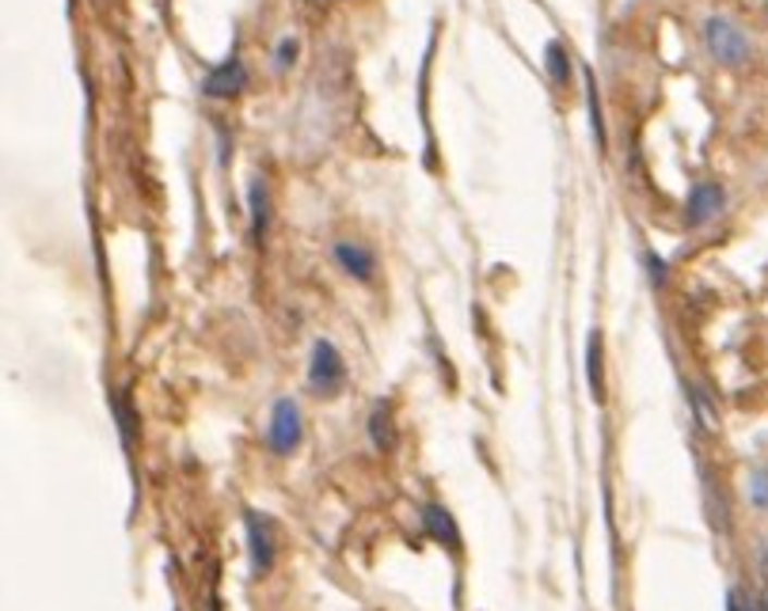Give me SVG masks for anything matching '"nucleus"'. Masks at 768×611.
Segmentation results:
<instances>
[{
  "instance_id": "nucleus-14",
  "label": "nucleus",
  "mask_w": 768,
  "mask_h": 611,
  "mask_svg": "<svg viewBox=\"0 0 768 611\" xmlns=\"http://www.w3.org/2000/svg\"><path fill=\"white\" fill-rule=\"evenodd\" d=\"M750 498H754L757 509L768 513V471H754V478H750Z\"/></svg>"
},
{
  "instance_id": "nucleus-15",
  "label": "nucleus",
  "mask_w": 768,
  "mask_h": 611,
  "mask_svg": "<svg viewBox=\"0 0 768 611\" xmlns=\"http://www.w3.org/2000/svg\"><path fill=\"white\" fill-rule=\"evenodd\" d=\"M294 61H297V38H282L278 50H274V68H278V73H286Z\"/></svg>"
},
{
  "instance_id": "nucleus-10",
  "label": "nucleus",
  "mask_w": 768,
  "mask_h": 611,
  "mask_svg": "<svg viewBox=\"0 0 768 611\" xmlns=\"http://www.w3.org/2000/svg\"><path fill=\"white\" fill-rule=\"evenodd\" d=\"M370 437H373V445L384 448V452H388V448L396 445V429H392V407H388V403H377V407H373V414H370Z\"/></svg>"
},
{
  "instance_id": "nucleus-6",
  "label": "nucleus",
  "mask_w": 768,
  "mask_h": 611,
  "mask_svg": "<svg viewBox=\"0 0 768 611\" xmlns=\"http://www.w3.org/2000/svg\"><path fill=\"white\" fill-rule=\"evenodd\" d=\"M719 213H723V187H716V183H701V187H693V195H689V202H685L689 228H704V224L716 221Z\"/></svg>"
},
{
  "instance_id": "nucleus-12",
  "label": "nucleus",
  "mask_w": 768,
  "mask_h": 611,
  "mask_svg": "<svg viewBox=\"0 0 768 611\" xmlns=\"http://www.w3.org/2000/svg\"><path fill=\"white\" fill-rule=\"evenodd\" d=\"M544 65H548V76L556 84L571 80V53H567L563 42H548V50H544Z\"/></svg>"
},
{
  "instance_id": "nucleus-7",
  "label": "nucleus",
  "mask_w": 768,
  "mask_h": 611,
  "mask_svg": "<svg viewBox=\"0 0 768 611\" xmlns=\"http://www.w3.org/2000/svg\"><path fill=\"white\" fill-rule=\"evenodd\" d=\"M332 254H335V262H339L343 274H350L355 282H373V274H377V259H373L370 247L350 244V239H339Z\"/></svg>"
},
{
  "instance_id": "nucleus-5",
  "label": "nucleus",
  "mask_w": 768,
  "mask_h": 611,
  "mask_svg": "<svg viewBox=\"0 0 768 611\" xmlns=\"http://www.w3.org/2000/svg\"><path fill=\"white\" fill-rule=\"evenodd\" d=\"M244 88H248V68L240 58H228L225 65L210 68V76L202 80V91L210 99H236Z\"/></svg>"
},
{
  "instance_id": "nucleus-4",
  "label": "nucleus",
  "mask_w": 768,
  "mask_h": 611,
  "mask_svg": "<svg viewBox=\"0 0 768 611\" xmlns=\"http://www.w3.org/2000/svg\"><path fill=\"white\" fill-rule=\"evenodd\" d=\"M244 524H248V554H251V574L267 577L274 570V528L263 513L248 509L244 513Z\"/></svg>"
},
{
  "instance_id": "nucleus-9",
  "label": "nucleus",
  "mask_w": 768,
  "mask_h": 611,
  "mask_svg": "<svg viewBox=\"0 0 768 611\" xmlns=\"http://www.w3.org/2000/svg\"><path fill=\"white\" fill-rule=\"evenodd\" d=\"M267 224H271V195H267V183L256 179L251 183V236H256V244H263Z\"/></svg>"
},
{
  "instance_id": "nucleus-11",
  "label": "nucleus",
  "mask_w": 768,
  "mask_h": 611,
  "mask_svg": "<svg viewBox=\"0 0 768 611\" xmlns=\"http://www.w3.org/2000/svg\"><path fill=\"white\" fill-rule=\"evenodd\" d=\"M586 373H590V391L594 399L605 396V369H602V335H590V350H586Z\"/></svg>"
},
{
  "instance_id": "nucleus-1",
  "label": "nucleus",
  "mask_w": 768,
  "mask_h": 611,
  "mask_svg": "<svg viewBox=\"0 0 768 611\" xmlns=\"http://www.w3.org/2000/svg\"><path fill=\"white\" fill-rule=\"evenodd\" d=\"M704 46H708L711 58H716L719 65H727V68H739V65H746L750 61V38L742 35L731 20H723V15L704 20Z\"/></svg>"
},
{
  "instance_id": "nucleus-16",
  "label": "nucleus",
  "mask_w": 768,
  "mask_h": 611,
  "mask_svg": "<svg viewBox=\"0 0 768 611\" xmlns=\"http://www.w3.org/2000/svg\"><path fill=\"white\" fill-rule=\"evenodd\" d=\"M693 407H696V417H701L704 429H716V425H719V414L708 407V399H704V391H696V388H693Z\"/></svg>"
},
{
  "instance_id": "nucleus-18",
  "label": "nucleus",
  "mask_w": 768,
  "mask_h": 611,
  "mask_svg": "<svg viewBox=\"0 0 768 611\" xmlns=\"http://www.w3.org/2000/svg\"><path fill=\"white\" fill-rule=\"evenodd\" d=\"M727 604H731V611H757V600L750 597V593H742V589H731Z\"/></svg>"
},
{
  "instance_id": "nucleus-13",
  "label": "nucleus",
  "mask_w": 768,
  "mask_h": 611,
  "mask_svg": "<svg viewBox=\"0 0 768 611\" xmlns=\"http://www.w3.org/2000/svg\"><path fill=\"white\" fill-rule=\"evenodd\" d=\"M114 417H119L122 445H126V452H129V448H134V437H137V433H134V410H129V399L122 396V391L114 396Z\"/></svg>"
},
{
  "instance_id": "nucleus-3",
  "label": "nucleus",
  "mask_w": 768,
  "mask_h": 611,
  "mask_svg": "<svg viewBox=\"0 0 768 611\" xmlns=\"http://www.w3.org/2000/svg\"><path fill=\"white\" fill-rule=\"evenodd\" d=\"M305 437V422H301V407L294 399H278L271 410V429H267V440L278 456H289Z\"/></svg>"
},
{
  "instance_id": "nucleus-19",
  "label": "nucleus",
  "mask_w": 768,
  "mask_h": 611,
  "mask_svg": "<svg viewBox=\"0 0 768 611\" xmlns=\"http://www.w3.org/2000/svg\"><path fill=\"white\" fill-rule=\"evenodd\" d=\"M757 611H768V593H765L761 600H757Z\"/></svg>"
},
{
  "instance_id": "nucleus-17",
  "label": "nucleus",
  "mask_w": 768,
  "mask_h": 611,
  "mask_svg": "<svg viewBox=\"0 0 768 611\" xmlns=\"http://www.w3.org/2000/svg\"><path fill=\"white\" fill-rule=\"evenodd\" d=\"M643 262H647V274H651V282H655V289H662L666 285V262L658 259V254H647Z\"/></svg>"
},
{
  "instance_id": "nucleus-8",
  "label": "nucleus",
  "mask_w": 768,
  "mask_h": 611,
  "mask_svg": "<svg viewBox=\"0 0 768 611\" xmlns=\"http://www.w3.org/2000/svg\"><path fill=\"white\" fill-rule=\"evenodd\" d=\"M422 524H426V532L434 539H442L445 547H457L460 544V532H457V524H453V516L445 513L442 506H426L422 509Z\"/></svg>"
},
{
  "instance_id": "nucleus-2",
  "label": "nucleus",
  "mask_w": 768,
  "mask_h": 611,
  "mask_svg": "<svg viewBox=\"0 0 768 611\" xmlns=\"http://www.w3.org/2000/svg\"><path fill=\"white\" fill-rule=\"evenodd\" d=\"M343 381H347V365H343V353L335 350L327 338H320L317 346H312V361H309V388L317 391V396L332 399L343 391Z\"/></svg>"
}]
</instances>
